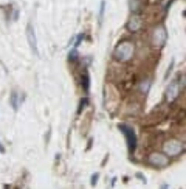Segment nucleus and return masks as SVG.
I'll use <instances>...</instances> for the list:
<instances>
[{"instance_id": "2", "label": "nucleus", "mask_w": 186, "mask_h": 189, "mask_svg": "<svg viewBox=\"0 0 186 189\" xmlns=\"http://www.w3.org/2000/svg\"><path fill=\"white\" fill-rule=\"evenodd\" d=\"M26 36L29 45L35 55H39L37 40L35 30L31 24H28L26 27Z\"/></svg>"}, {"instance_id": "5", "label": "nucleus", "mask_w": 186, "mask_h": 189, "mask_svg": "<svg viewBox=\"0 0 186 189\" xmlns=\"http://www.w3.org/2000/svg\"><path fill=\"white\" fill-rule=\"evenodd\" d=\"M10 103L13 109L16 111L18 108V96L15 91H12L10 97Z\"/></svg>"}, {"instance_id": "4", "label": "nucleus", "mask_w": 186, "mask_h": 189, "mask_svg": "<svg viewBox=\"0 0 186 189\" xmlns=\"http://www.w3.org/2000/svg\"><path fill=\"white\" fill-rule=\"evenodd\" d=\"M80 84L84 91L88 92L90 87V78L86 71H84L80 76Z\"/></svg>"}, {"instance_id": "8", "label": "nucleus", "mask_w": 186, "mask_h": 189, "mask_svg": "<svg viewBox=\"0 0 186 189\" xmlns=\"http://www.w3.org/2000/svg\"><path fill=\"white\" fill-rule=\"evenodd\" d=\"M99 176L100 175L99 173H95L92 175L91 177V184L92 187H95L96 186L99 179Z\"/></svg>"}, {"instance_id": "1", "label": "nucleus", "mask_w": 186, "mask_h": 189, "mask_svg": "<svg viewBox=\"0 0 186 189\" xmlns=\"http://www.w3.org/2000/svg\"><path fill=\"white\" fill-rule=\"evenodd\" d=\"M117 128L124 136L130 155H133L138 147V137L134 129L126 123H119Z\"/></svg>"}, {"instance_id": "3", "label": "nucleus", "mask_w": 186, "mask_h": 189, "mask_svg": "<svg viewBox=\"0 0 186 189\" xmlns=\"http://www.w3.org/2000/svg\"><path fill=\"white\" fill-rule=\"evenodd\" d=\"M131 47L128 45V44H123V45H121L120 47H119L117 50H116V52H117V56L119 57H123L122 58L125 59L126 57H129L131 52H132V50L131 48V49H128L129 48H130Z\"/></svg>"}, {"instance_id": "11", "label": "nucleus", "mask_w": 186, "mask_h": 189, "mask_svg": "<svg viewBox=\"0 0 186 189\" xmlns=\"http://www.w3.org/2000/svg\"><path fill=\"white\" fill-rule=\"evenodd\" d=\"M136 177L138 179L142 180L144 184H146V183H147V179H146L145 177L143 175V174L142 173H136Z\"/></svg>"}, {"instance_id": "7", "label": "nucleus", "mask_w": 186, "mask_h": 189, "mask_svg": "<svg viewBox=\"0 0 186 189\" xmlns=\"http://www.w3.org/2000/svg\"><path fill=\"white\" fill-rule=\"evenodd\" d=\"M68 60L70 62H74L78 58V52L77 50L73 49L69 52L68 54Z\"/></svg>"}, {"instance_id": "10", "label": "nucleus", "mask_w": 186, "mask_h": 189, "mask_svg": "<svg viewBox=\"0 0 186 189\" xmlns=\"http://www.w3.org/2000/svg\"><path fill=\"white\" fill-rule=\"evenodd\" d=\"M105 2L104 1H102L100 5V12H99V18L100 20H102L103 18V16L104 13V11H105Z\"/></svg>"}, {"instance_id": "6", "label": "nucleus", "mask_w": 186, "mask_h": 189, "mask_svg": "<svg viewBox=\"0 0 186 189\" xmlns=\"http://www.w3.org/2000/svg\"><path fill=\"white\" fill-rule=\"evenodd\" d=\"M88 102L89 101L87 98H83L81 99L77 110V115H80L82 113L84 108L88 105Z\"/></svg>"}, {"instance_id": "12", "label": "nucleus", "mask_w": 186, "mask_h": 189, "mask_svg": "<svg viewBox=\"0 0 186 189\" xmlns=\"http://www.w3.org/2000/svg\"><path fill=\"white\" fill-rule=\"evenodd\" d=\"M173 64H174V63H173V62H172L171 64H170V66L169 69H168V70H167V73H166V78H167L168 76V75L170 74V73L171 72V71L172 70V69H173Z\"/></svg>"}, {"instance_id": "13", "label": "nucleus", "mask_w": 186, "mask_h": 189, "mask_svg": "<svg viewBox=\"0 0 186 189\" xmlns=\"http://www.w3.org/2000/svg\"><path fill=\"white\" fill-rule=\"evenodd\" d=\"M5 152V149L4 147L2 145V144L0 143V153L4 154Z\"/></svg>"}, {"instance_id": "9", "label": "nucleus", "mask_w": 186, "mask_h": 189, "mask_svg": "<svg viewBox=\"0 0 186 189\" xmlns=\"http://www.w3.org/2000/svg\"><path fill=\"white\" fill-rule=\"evenodd\" d=\"M84 34L80 33L79 35H77V36L76 38V42H75V44H74L75 47H79L80 45V44L81 43L82 41L84 39Z\"/></svg>"}, {"instance_id": "14", "label": "nucleus", "mask_w": 186, "mask_h": 189, "mask_svg": "<svg viewBox=\"0 0 186 189\" xmlns=\"http://www.w3.org/2000/svg\"><path fill=\"white\" fill-rule=\"evenodd\" d=\"M117 181V178L116 177H114L112 179V182H111V184H112V187H114L115 183Z\"/></svg>"}]
</instances>
